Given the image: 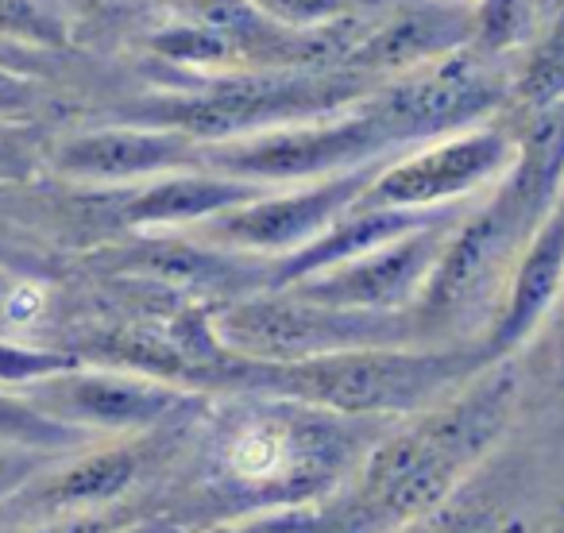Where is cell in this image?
Instances as JSON below:
<instances>
[{"label": "cell", "mask_w": 564, "mask_h": 533, "mask_svg": "<svg viewBox=\"0 0 564 533\" xmlns=\"http://www.w3.org/2000/svg\"><path fill=\"white\" fill-rule=\"evenodd\" d=\"M0 40L17 47H63L66 24L43 0H0Z\"/></svg>", "instance_id": "23"}, {"label": "cell", "mask_w": 564, "mask_h": 533, "mask_svg": "<svg viewBox=\"0 0 564 533\" xmlns=\"http://www.w3.org/2000/svg\"><path fill=\"white\" fill-rule=\"evenodd\" d=\"M86 445H94L89 433L51 417L47 410L35 406L24 391L0 387V448H20V453H40V456H66Z\"/></svg>", "instance_id": "18"}, {"label": "cell", "mask_w": 564, "mask_h": 533, "mask_svg": "<svg viewBox=\"0 0 564 533\" xmlns=\"http://www.w3.org/2000/svg\"><path fill=\"white\" fill-rule=\"evenodd\" d=\"M399 151H406L399 135L364 97L360 105L329 112V117L271 128V132L243 135V140L202 143V166L274 189L383 163Z\"/></svg>", "instance_id": "8"}, {"label": "cell", "mask_w": 564, "mask_h": 533, "mask_svg": "<svg viewBox=\"0 0 564 533\" xmlns=\"http://www.w3.org/2000/svg\"><path fill=\"white\" fill-rule=\"evenodd\" d=\"M209 329L236 360L299 363L352 348L417 345L410 314H364L310 302L294 291H256L209 306Z\"/></svg>", "instance_id": "7"}, {"label": "cell", "mask_w": 564, "mask_h": 533, "mask_svg": "<svg viewBox=\"0 0 564 533\" xmlns=\"http://www.w3.org/2000/svg\"><path fill=\"white\" fill-rule=\"evenodd\" d=\"M0 63L20 66V70H28V74H40V58H35V51L17 47V43H4V40H0Z\"/></svg>", "instance_id": "29"}, {"label": "cell", "mask_w": 564, "mask_h": 533, "mask_svg": "<svg viewBox=\"0 0 564 533\" xmlns=\"http://www.w3.org/2000/svg\"><path fill=\"white\" fill-rule=\"evenodd\" d=\"M471 209V205H468ZM468 209L445 213L399 240L371 248L348 263L325 266L317 275H306L291 286H274V291H294L310 302L337 309H364V314H406L417 302V294L430 283L433 266L445 251L453 228Z\"/></svg>", "instance_id": "13"}, {"label": "cell", "mask_w": 564, "mask_h": 533, "mask_svg": "<svg viewBox=\"0 0 564 533\" xmlns=\"http://www.w3.org/2000/svg\"><path fill=\"white\" fill-rule=\"evenodd\" d=\"M43 105H47V89H43L40 74H28L20 66L0 63V120L35 124Z\"/></svg>", "instance_id": "24"}, {"label": "cell", "mask_w": 564, "mask_h": 533, "mask_svg": "<svg viewBox=\"0 0 564 533\" xmlns=\"http://www.w3.org/2000/svg\"><path fill=\"white\" fill-rule=\"evenodd\" d=\"M35 286L32 275H17V271H4L0 266V337H9L24 314H20V302L28 298V291Z\"/></svg>", "instance_id": "27"}, {"label": "cell", "mask_w": 564, "mask_h": 533, "mask_svg": "<svg viewBox=\"0 0 564 533\" xmlns=\"http://www.w3.org/2000/svg\"><path fill=\"white\" fill-rule=\"evenodd\" d=\"M394 422H364L271 394H205L186 448L151 499L182 533L314 510L348 483Z\"/></svg>", "instance_id": "1"}, {"label": "cell", "mask_w": 564, "mask_h": 533, "mask_svg": "<svg viewBox=\"0 0 564 533\" xmlns=\"http://www.w3.org/2000/svg\"><path fill=\"white\" fill-rule=\"evenodd\" d=\"M248 4L286 32H325L352 20L368 0H248Z\"/></svg>", "instance_id": "22"}, {"label": "cell", "mask_w": 564, "mask_h": 533, "mask_svg": "<svg viewBox=\"0 0 564 533\" xmlns=\"http://www.w3.org/2000/svg\"><path fill=\"white\" fill-rule=\"evenodd\" d=\"M197 410L163 429L135 433V437H105L51 460L12 499L0 502V525L63 522V518L112 514V510L151 514V499L178 464Z\"/></svg>", "instance_id": "6"}, {"label": "cell", "mask_w": 564, "mask_h": 533, "mask_svg": "<svg viewBox=\"0 0 564 533\" xmlns=\"http://www.w3.org/2000/svg\"><path fill=\"white\" fill-rule=\"evenodd\" d=\"M0 194H9V189H0Z\"/></svg>", "instance_id": "30"}, {"label": "cell", "mask_w": 564, "mask_h": 533, "mask_svg": "<svg viewBox=\"0 0 564 533\" xmlns=\"http://www.w3.org/2000/svg\"><path fill=\"white\" fill-rule=\"evenodd\" d=\"M538 35V0H476L471 4L468 47L476 55L502 58L518 47H530Z\"/></svg>", "instance_id": "19"}, {"label": "cell", "mask_w": 564, "mask_h": 533, "mask_svg": "<svg viewBox=\"0 0 564 533\" xmlns=\"http://www.w3.org/2000/svg\"><path fill=\"white\" fill-rule=\"evenodd\" d=\"M383 163L356 166V171L333 174V178L299 182V186H274L267 194L251 197V202L236 205V209L220 213V217L205 220V225L189 228V236L279 263V259L314 243L340 213L352 209Z\"/></svg>", "instance_id": "11"}, {"label": "cell", "mask_w": 564, "mask_h": 533, "mask_svg": "<svg viewBox=\"0 0 564 533\" xmlns=\"http://www.w3.org/2000/svg\"><path fill=\"white\" fill-rule=\"evenodd\" d=\"M47 148L35 124L0 120V189H28L47 178Z\"/></svg>", "instance_id": "20"}, {"label": "cell", "mask_w": 564, "mask_h": 533, "mask_svg": "<svg viewBox=\"0 0 564 533\" xmlns=\"http://www.w3.org/2000/svg\"><path fill=\"white\" fill-rule=\"evenodd\" d=\"M564 302V197L549 217L533 228L507 279L499 309L479 337V348L491 363L514 360L541 329L556 317Z\"/></svg>", "instance_id": "15"}, {"label": "cell", "mask_w": 564, "mask_h": 533, "mask_svg": "<svg viewBox=\"0 0 564 533\" xmlns=\"http://www.w3.org/2000/svg\"><path fill=\"white\" fill-rule=\"evenodd\" d=\"M97 263L105 275L128 279L135 286H151L197 306H220L256 291H271L274 271V263L267 259L217 248L189 232H132L128 243L97 251Z\"/></svg>", "instance_id": "12"}, {"label": "cell", "mask_w": 564, "mask_h": 533, "mask_svg": "<svg viewBox=\"0 0 564 533\" xmlns=\"http://www.w3.org/2000/svg\"><path fill=\"white\" fill-rule=\"evenodd\" d=\"M82 363L70 348H51V345H28L17 337H0V387L9 391H24V387L40 383V379L55 376Z\"/></svg>", "instance_id": "21"}, {"label": "cell", "mask_w": 564, "mask_h": 533, "mask_svg": "<svg viewBox=\"0 0 564 533\" xmlns=\"http://www.w3.org/2000/svg\"><path fill=\"white\" fill-rule=\"evenodd\" d=\"M58 456H40V453H20V448H0V502L12 499L28 479H35L43 468Z\"/></svg>", "instance_id": "26"}, {"label": "cell", "mask_w": 564, "mask_h": 533, "mask_svg": "<svg viewBox=\"0 0 564 533\" xmlns=\"http://www.w3.org/2000/svg\"><path fill=\"white\" fill-rule=\"evenodd\" d=\"M24 394L51 417L89 433L94 440L163 429L205 402L202 391H186L140 371L101 368V363H74L24 387Z\"/></svg>", "instance_id": "10"}, {"label": "cell", "mask_w": 564, "mask_h": 533, "mask_svg": "<svg viewBox=\"0 0 564 533\" xmlns=\"http://www.w3.org/2000/svg\"><path fill=\"white\" fill-rule=\"evenodd\" d=\"M538 225L502 182L479 197L453 228L425 291L406 309L417 345H479Z\"/></svg>", "instance_id": "5"}, {"label": "cell", "mask_w": 564, "mask_h": 533, "mask_svg": "<svg viewBox=\"0 0 564 533\" xmlns=\"http://www.w3.org/2000/svg\"><path fill=\"white\" fill-rule=\"evenodd\" d=\"M514 360L487 363L445 402L387 425L360 468L314 507V533H399L502 448L518 410Z\"/></svg>", "instance_id": "2"}, {"label": "cell", "mask_w": 564, "mask_h": 533, "mask_svg": "<svg viewBox=\"0 0 564 533\" xmlns=\"http://www.w3.org/2000/svg\"><path fill=\"white\" fill-rule=\"evenodd\" d=\"M0 266H4V271H17V275H32V279L43 275V259L4 232H0Z\"/></svg>", "instance_id": "28"}, {"label": "cell", "mask_w": 564, "mask_h": 533, "mask_svg": "<svg viewBox=\"0 0 564 533\" xmlns=\"http://www.w3.org/2000/svg\"><path fill=\"white\" fill-rule=\"evenodd\" d=\"M471 40V4L464 0H422L406 4L379 28L360 35V43L345 51L340 66L371 74L387 81L410 74L417 66H430L445 55L464 51Z\"/></svg>", "instance_id": "17"}, {"label": "cell", "mask_w": 564, "mask_h": 533, "mask_svg": "<svg viewBox=\"0 0 564 533\" xmlns=\"http://www.w3.org/2000/svg\"><path fill=\"white\" fill-rule=\"evenodd\" d=\"M379 86H383L379 78L348 66H294V70L240 66V70L197 74L182 89L124 105L117 109V120L174 128L197 143H225L352 109Z\"/></svg>", "instance_id": "4"}, {"label": "cell", "mask_w": 564, "mask_h": 533, "mask_svg": "<svg viewBox=\"0 0 564 533\" xmlns=\"http://www.w3.org/2000/svg\"><path fill=\"white\" fill-rule=\"evenodd\" d=\"M471 4H476V0H471Z\"/></svg>", "instance_id": "31"}, {"label": "cell", "mask_w": 564, "mask_h": 533, "mask_svg": "<svg viewBox=\"0 0 564 533\" xmlns=\"http://www.w3.org/2000/svg\"><path fill=\"white\" fill-rule=\"evenodd\" d=\"M197 533H314V510H282V514L236 518V522L205 525Z\"/></svg>", "instance_id": "25"}, {"label": "cell", "mask_w": 564, "mask_h": 533, "mask_svg": "<svg viewBox=\"0 0 564 533\" xmlns=\"http://www.w3.org/2000/svg\"><path fill=\"white\" fill-rule=\"evenodd\" d=\"M202 166V143L174 128L112 120L78 128L47 148V174L74 189H128Z\"/></svg>", "instance_id": "14"}, {"label": "cell", "mask_w": 564, "mask_h": 533, "mask_svg": "<svg viewBox=\"0 0 564 533\" xmlns=\"http://www.w3.org/2000/svg\"><path fill=\"white\" fill-rule=\"evenodd\" d=\"M479 345H383L299 363H228L217 394H271L364 422H406L487 368Z\"/></svg>", "instance_id": "3"}, {"label": "cell", "mask_w": 564, "mask_h": 533, "mask_svg": "<svg viewBox=\"0 0 564 533\" xmlns=\"http://www.w3.org/2000/svg\"><path fill=\"white\" fill-rule=\"evenodd\" d=\"M267 189L271 186L194 166V171H174L128 189H105V213H109V225L124 232H189Z\"/></svg>", "instance_id": "16"}, {"label": "cell", "mask_w": 564, "mask_h": 533, "mask_svg": "<svg viewBox=\"0 0 564 533\" xmlns=\"http://www.w3.org/2000/svg\"><path fill=\"white\" fill-rule=\"evenodd\" d=\"M510 166L514 128L502 120H484L387 159L360 202L410 213L468 209L507 178Z\"/></svg>", "instance_id": "9"}]
</instances>
